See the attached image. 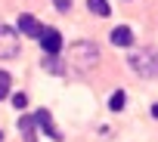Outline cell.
<instances>
[{
    "label": "cell",
    "mask_w": 158,
    "mask_h": 142,
    "mask_svg": "<svg viewBox=\"0 0 158 142\" xmlns=\"http://www.w3.org/2000/svg\"><path fill=\"white\" fill-rule=\"evenodd\" d=\"M68 65H71V71H77V74H90V71L99 65V49H96V43H90V40L71 43V49H68Z\"/></svg>",
    "instance_id": "cell-1"
},
{
    "label": "cell",
    "mask_w": 158,
    "mask_h": 142,
    "mask_svg": "<svg viewBox=\"0 0 158 142\" xmlns=\"http://www.w3.org/2000/svg\"><path fill=\"white\" fill-rule=\"evenodd\" d=\"M127 65L136 71L139 77H158V49H155V46L136 49V53L127 56Z\"/></svg>",
    "instance_id": "cell-2"
},
{
    "label": "cell",
    "mask_w": 158,
    "mask_h": 142,
    "mask_svg": "<svg viewBox=\"0 0 158 142\" xmlns=\"http://www.w3.org/2000/svg\"><path fill=\"white\" fill-rule=\"evenodd\" d=\"M16 56H19V31L0 25V59H16Z\"/></svg>",
    "instance_id": "cell-3"
},
{
    "label": "cell",
    "mask_w": 158,
    "mask_h": 142,
    "mask_svg": "<svg viewBox=\"0 0 158 142\" xmlns=\"http://www.w3.org/2000/svg\"><path fill=\"white\" fill-rule=\"evenodd\" d=\"M34 124H37V127H40V130H44V133H47V136H50L53 142H62V133L56 130V124H53V114H50L47 108L34 111Z\"/></svg>",
    "instance_id": "cell-4"
},
{
    "label": "cell",
    "mask_w": 158,
    "mask_h": 142,
    "mask_svg": "<svg viewBox=\"0 0 158 142\" xmlns=\"http://www.w3.org/2000/svg\"><path fill=\"white\" fill-rule=\"evenodd\" d=\"M16 31L19 34H25V37H34V40H40L44 37V28H40V22L34 19V16H19V25H16Z\"/></svg>",
    "instance_id": "cell-5"
},
{
    "label": "cell",
    "mask_w": 158,
    "mask_h": 142,
    "mask_svg": "<svg viewBox=\"0 0 158 142\" xmlns=\"http://www.w3.org/2000/svg\"><path fill=\"white\" fill-rule=\"evenodd\" d=\"M40 46H44V56H59V49H62V34H59L56 28H44Z\"/></svg>",
    "instance_id": "cell-6"
},
{
    "label": "cell",
    "mask_w": 158,
    "mask_h": 142,
    "mask_svg": "<svg viewBox=\"0 0 158 142\" xmlns=\"http://www.w3.org/2000/svg\"><path fill=\"white\" fill-rule=\"evenodd\" d=\"M34 114H22L19 117V133H22V142H37L34 139Z\"/></svg>",
    "instance_id": "cell-7"
},
{
    "label": "cell",
    "mask_w": 158,
    "mask_h": 142,
    "mask_svg": "<svg viewBox=\"0 0 158 142\" xmlns=\"http://www.w3.org/2000/svg\"><path fill=\"white\" fill-rule=\"evenodd\" d=\"M112 43H115V46H130V43H133V31H130L127 25H118V28L112 31Z\"/></svg>",
    "instance_id": "cell-8"
},
{
    "label": "cell",
    "mask_w": 158,
    "mask_h": 142,
    "mask_svg": "<svg viewBox=\"0 0 158 142\" xmlns=\"http://www.w3.org/2000/svg\"><path fill=\"white\" fill-rule=\"evenodd\" d=\"M44 68L50 71V74H62V71H65V62H62L59 56H44Z\"/></svg>",
    "instance_id": "cell-9"
},
{
    "label": "cell",
    "mask_w": 158,
    "mask_h": 142,
    "mask_svg": "<svg viewBox=\"0 0 158 142\" xmlns=\"http://www.w3.org/2000/svg\"><path fill=\"white\" fill-rule=\"evenodd\" d=\"M87 6H90L93 16H109V13H112V10H109V0H87Z\"/></svg>",
    "instance_id": "cell-10"
},
{
    "label": "cell",
    "mask_w": 158,
    "mask_h": 142,
    "mask_svg": "<svg viewBox=\"0 0 158 142\" xmlns=\"http://www.w3.org/2000/svg\"><path fill=\"white\" fill-rule=\"evenodd\" d=\"M124 102H127L124 90H115V93H112V99H109V108H112V111H124Z\"/></svg>",
    "instance_id": "cell-11"
},
{
    "label": "cell",
    "mask_w": 158,
    "mask_h": 142,
    "mask_svg": "<svg viewBox=\"0 0 158 142\" xmlns=\"http://www.w3.org/2000/svg\"><path fill=\"white\" fill-rule=\"evenodd\" d=\"M10 84H13V77L6 74V71H0V99L10 96Z\"/></svg>",
    "instance_id": "cell-12"
},
{
    "label": "cell",
    "mask_w": 158,
    "mask_h": 142,
    "mask_svg": "<svg viewBox=\"0 0 158 142\" xmlns=\"http://www.w3.org/2000/svg\"><path fill=\"white\" fill-rule=\"evenodd\" d=\"M53 6L59 13H71V0H53Z\"/></svg>",
    "instance_id": "cell-13"
},
{
    "label": "cell",
    "mask_w": 158,
    "mask_h": 142,
    "mask_svg": "<svg viewBox=\"0 0 158 142\" xmlns=\"http://www.w3.org/2000/svg\"><path fill=\"white\" fill-rule=\"evenodd\" d=\"M13 105H16V108H25V105H28V96H25V93H16V96H13Z\"/></svg>",
    "instance_id": "cell-14"
},
{
    "label": "cell",
    "mask_w": 158,
    "mask_h": 142,
    "mask_svg": "<svg viewBox=\"0 0 158 142\" xmlns=\"http://www.w3.org/2000/svg\"><path fill=\"white\" fill-rule=\"evenodd\" d=\"M152 117H158V102H155V105H152Z\"/></svg>",
    "instance_id": "cell-15"
},
{
    "label": "cell",
    "mask_w": 158,
    "mask_h": 142,
    "mask_svg": "<svg viewBox=\"0 0 158 142\" xmlns=\"http://www.w3.org/2000/svg\"><path fill=\"white\" fill-rule=\"evenodd\" d=\"M0 142H3V130H0Z\"/></svg>",
    "instance_id": "cell-16"
}]
</instances>
